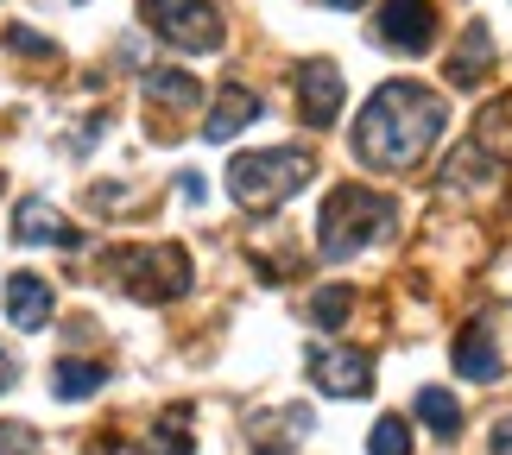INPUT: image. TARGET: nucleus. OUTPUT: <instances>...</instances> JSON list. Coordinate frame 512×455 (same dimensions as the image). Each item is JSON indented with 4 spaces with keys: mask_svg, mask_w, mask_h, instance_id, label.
<instances>
[{
    "mask_svg": "<svg viewBox=\"0 0 512 455\" xmlns=\"http://www.w3.org/2000/svg\"><path fill=\"white\" fill-rule=\"evenodd\" d=\"M449 121L443 95L424 83H386L367 95L361 121H354V158L373 171H411L424 165V152L437 146V133Z\"/></svg>",
    "mask_w": 512,
    "mask_h": 455,
    "instance_id": "obj_1",
    "label": "nucleus"
},
{
    "mask_svg": "<svg viewBox=\"0 0 512 455\" xmlns=\"http://www.w3.org/2000/svg\"><path fill=\"white\" fill-rule=\"evenodd\" d=\"M392 228V203L367 184H336L317 215V253L323 260H354L361 247H373Z\"/></svg>",
    "mask_w": 512,
    "mask_h": 455,
    "instance_id": "obj_2",
    "label": "nucleus"
},
{
    "mask_svg": "<svg viewBox=\"0 0 512 455\" xmlns=\"http://www.w3.org/2000/svg\"><path fill=\"white\" fill-rule=\"evenodd\" d=\"M310 171H317V158H310L304 146H272V152H241L228 165V196L241 209H279L291 203L304 184H310Z\"/></svg>",
    "mask_w": 512,
    "mask_h": 455,
    "instance_id": "obj_3",
    "label": "nucleus"
},
{
    "mask_svg": "<svg viewBox=\"0 0 512 455\" xmlns=\"http://www.w3.org/2000/svg\"><path fill=\"white\" fill-rule=\"evenodd\" d=\"M108 272L121 279L127 298L140 304H171L190 291V253L177 241H152V247H121L108 253Z\"/></svg>",
    "mask_w": 512,
    "mask_h": 455,
    "instance_id": "obj_4",
    "label": "nucleus"
},
{
    "mask_svg": "<svg viewBox=\"0 0 512 455\" xmlns=\"http://www.w3.org/2000/svg\"><path fill=\"white\" fill-rule=\"evenodd\" d=\"M140 19L152 38L177 51H222V7L215 0H140Z\"/></svg>",
    "mask_w": 512,
    "mask_h": 455,
    "instance_id": "obj_5",
    "label": "nucleus"
},
{
    "mask_svg": "<svg viewBox=\"0 0 512 455\" xmlns=\"http://www.w3.org/2000/svg\"><path fill=\"white\" fill-rule=\"evenodd\" d=\"M373 38L399 57H424L437 45V7L430 0H386L380 19H373Z\"/></svg>",
    "mask_w": 512,
    "mask_h": 455,
    "instance_id": "obj_6",
    "label": "nucleus"
},
{
    "mask_svg": "<svg viewBox=\"0 0 512 455\" xmlns=\"http://www.w3.org/2000/svg\"><path fill=\"white\" fill-rule=\"evenodd\" d=\"M291 89H298V114L304 127H336L342 114V70L329 64V57H310V64H298V76H291Z\"/></svg>",
    "mask_w": 512,
    "mask_h": 455,
    "instance_id": "obj_7",
    "label": "nucleus"
},
{
    "mask_svg": "<svg viewBox=\"0 0 512 455\" xmlns=\"http://www.w3.org/2000/svg\"><path fill=\"white\" fill-rule=\"evenodd\" d=\"M310 380L336 399H367L373 392V354L361 348H310Z\"/></svg>",
    "mask_w": 512,
    "mask_h": 455,
    "instance_id": "obj_8",
    "label": "nucleus"
},
{
    "mask_svg": "<svg viewBox=\"0 0 512 455\" xmlns=\"http://www.w3.org/2000/svg\"><path fill=\"white\" fill-rule=\"evenodd\" d=\"M310 437V405H279V411H253L247 418V449L253 455H291Z\"/></svg>",
    "mask_w": 512,
    "mask_h": 455,
    "instance_id": "obj_9",
    "label": "nucleus"
},
{
    "mask_svg": "<svg viewBox=\"0 0 512 455\" xmlns=\"http://www.w3.org/2000/svg\"><path fill=\"white\" fill-rule=\"evenodd\" d=\"M13 241H26V247H83V234H76L45 196H26V203L13 209Z\"/></svg>",
    "mask_w": 512,
    "mask_h": 455,
    "instance_id": "obj_10",
    "label": "nucleus"
},
{
    "mask_svg": "<svg viewBox=\"0 0 512 455\" xmlns=\"http://www.w3.org/2000/svg\"><path fill=\"white\" fill-rule=\"evenodd\" d=\"M51 279H38V272H13V279H7V323L13 329H45L51 323Z\"/></svg>",
    "mask_w": 512,
    "mask_h": 455,
    "instance_id": "obj_11",
    "label": "nucleus"
},
{
    "mask_svg": "<svg viewBox=\"0 0 512 455\" xmlns=\"http://www.w3.org/2000/svg\"><path fill=\"white\" fill-rule=\"evenodd\" d=\"M260 121V95H253L247 83H228L222 95L209 102V121H203V140H234L241 127Z\"/></svg>",
    "mask_w": 512,
    "mask_h": 455,
    "instance_id": "obj_12",
    "label": "nucleus"
},
{
    "mask_svg": "<svg viewBox=\"0 0 512 455\" xmlns=\"http://www.w3.org/2000/svg\"><path fill=\"white\" fill-rule=\"evenodd\" d=\"M456 373L462 380H500V348H494V335H487V323H468L462 329V342H456Z\"/></svg>",
    "mask_w": 512,
    "mask_h": 455,
    "instance_id": "obj_13",
    "label": "nucleus"
},
{
    "mask_svg": "<svg viewBox=\"0 0 512 455\" xmlns=\"http://www.w3.org/2000/svg\"><path fill=\"white\" fill-rule=\"evenodd\" d=\"M146 102L165 108V114H190L196 102H203V83L184 70H146Z\"/></svg>",
    "mask_w": 512,
    "mask_h": 455,
    "instance_id": "obj_14",
    "label": "nucleus"
},
{
    "mask_svg": "<svg viewBox=\"0 0 512 455\" xmlns=\"http://www.w3.org/2000/svg\"><path fill=\"white\" fill-rule=\"evenodd\" d=\"M487 57H494V38H487V26H468L462 45H456V57H449V83H456V89H481Z\"/></svg>",
    "mask_w": 512,
    "mask_h": 455,
    "instance_id": "obj_15",
    "label": "nucleus"
},
{
    "mask_svg": "<svg viewBox=\"0 0 512 455\" xmlns=\"http://www.w3.org/2000/svg\"><path fill=\"white\" fill-rule=\"evenodd\" d=\"M102 386H108V367H102V361H57V367H51V392H57L64 405L95 399Z\"/></svg>",
    "mask_w": 512,
    "mask_h": 455,
    "instance_id": "obj_16",
    "label": "nucleus"
},
{
    "mask_svg": "<svg viewBox=\"0 0 512 455\" xmlns=\"http://www.w3.org/2000/svg\"><path fill=\"white\" fill-rule=\"evenodd\" d=\"M418 424H424V430H437V437L449 443V437L462 430V405L449 399L443 386H424V392H418Z\"/></svg>",
    "mask_w": 512,
    "mask_h": 455,
    "instance_id": "obj_17",
    "label": "nucleus"
},
{
    "mask_svg": "<svg viewBox=\"0 0 512 455\" xmlns=\"http://www.w3.org/2000/svg\"><path fill=\"white\" fill-rule=\"evenodd\" d=\"M184 424H190V411H165V418L140 437V455H190V430Z\"/></svg>",
    "mask_w": 512,
    "mask_h": 455,
    "instance_id": "obj_18",
    "label": "nucleus"
},
{
    "mask_svg": "<svg viewBox=\"0 0 512 455\" xmlns=\"http://www.w3.org/2000/svg\"><path fill=\"white\" fill-rule=\"evenodd\" d=\"M348 310H354V291H348V285H323L317 298H310V316H317V329H342V323H348Z\"/></svg>",
    "mask_w": 512,
    "mask_h": 455,
    "instance_id": "obj_19",
    "label": "nucleus"
},
{
    "mask_svg": "<svg viewBox=\"0 0 512 455\" xmlns=\"http://www.w3.org/2000/svg\"><path fill=\"white\" fill-rule=\"evenodd\" d=\"M367 455H411V430H405V418H380V424H373Z\"/></svg>",
    "mask_w": 512,
    "mask_h": 455,
    "instance_id": "obj_20",
    "label": "nucleus"
},
{
    "mask_svg": "<svg viewBox=\"0 0 512 455\" xmlns=\"http://www.w3.org/2000/svg\"><path fill=\"white\" fill-rule=\"evenodd\" d=\"M0 455H38L32 424H0Z\"/></svg>",
    "mask_w": 512,
    "mask_h": 455,
    "instance_id": "obj_21",
    "label": "nucleus"
},
{
    "mask_svg": "<svg viewBox=\"0 0 512 455\" xmlns=\"http://www.w3.org/2000/svg\"><path fill=\"white\" fill-rule=\"evenodd\" d=\"M7 45H13V51H26V57H57L51 38H45V32H26V26H13V32H7Z\"/></svg>",
    "mask_w": 512,
    "mask_h": 455,
    "instance_id": "obj_22",
    "label": "nucleus"
},
{
    "mask_svg": "<svg viewBox=\"0 0 512 455\" xmlns=\"http://www.w3.org/2000/svg\"><path fill=\"white\" fill-rule=\"evenodd\" d=\"M487 449H494V455H512V418H500V424H494V437H487Z\"/></svg>",
    "mask_w": 512,
    "mask_h": 455,
    "instance_id": "obj_23",
    "label": "nucleus"
},
{
    "mask_svg": "<svg viewBox=\"0 0 512 455\" xmlns=\"http://www.w3.org/2000/svg\"><path fill=\"white\" fill-rule=\"evenodd\" d=\"M177 190H184L190 203H203V177H196V171H184V177H177Z\"/></svg>",
    "mask_w": 512,
    "mask_h": 455,
    "instance_id": "obj_24",
    "label": "nucleus"
},
{
    "mask_svg": "<svg viewBox=\"0 0 512 455\" xmlns=\"http://www.w3.org/2000/svg\"><path fill=\"white\" fill-rule=\"evenodd\" d=\"M13 373H19V367H13V354H7V348H0V392H7V386H13Z\"/></svg>",
    "mask_w": 512,
    "mask_h": 455,
    "instance_id": "obj_25",
    "label": "nucleus"
},
{
    "mask_svg": "<svg viewBox=\"0 0 512 455\" xmlns=\"http://www.w3.org/2000/svg\"><path fill=\"white\" fill-rule=\"evenodd\" d=\"M329 7H361V0H329Z\"/></svg>",
    "mask_w": 512,
    "mask_h": 455,
    "instance_id": "obj_26",
    "label": "nucleus"
}]
</instances>
